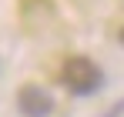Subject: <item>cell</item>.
<instances>
[{"label":"cell","mask_w":124,"mask_h":117,"mask_svg":"<svg viewBox=\"0 0 124 117\" xmlns=\"http://www.w3.org/2000/svg\"><path fill=\"white\" fill-rule=\"evenodd\" d=\"M61 84L70 90V94L87 97V94H94V90L104 84V74H101V67H97L91 57L74 54V57L64 60V67H61Z\"/></svg>","instance_id":"cell-1"},{"label":"cell","mask_w":124,"mask_h":117,"mask_svg":"<svg viewBox=\"0 0 124 117\" xmlns=\"http://www.w3.org/2000/svg\"><path fill=\"white\" fill-rule=\"evenodd\" d=\"M17 107L23 117H50L54 114V97L40 84H23L17 90Z\"/></svg>","instance_id":"cell-2"},{"label":"cell","mask_w":124,"mask_h":117,"mask_svg":"<svg viewBox=\"0 0 124 117\" xmlns=\"http://www.w3.org/2000/svg\"><path fill=\"white\" fill-rule=\"evenodd\" d=\"M117 40H121V47H124V27H121V30H117Z\"/></svg>","instance_id":"cell-3"}]
</instances>
